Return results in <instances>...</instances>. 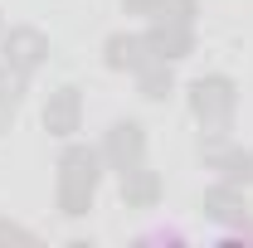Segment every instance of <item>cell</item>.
Wrapping results in <instances>:
<instances>
[{
	"instance_id": "9",
	"label": "cell",
	"mask_w": 253,
	"mask_h": 248,
	"mask_svg": "<svg viewBox=\"0 0 253 248\" xmlns=\"http://www.w3.org/2000/svg\"><path fill=\"white\" fill-rule=\"evenodd\" d=\"M122 200H126V209H151V205L161 200V175L146 170V165L122 170Z\"/></svg>"
},
{
	"instance_id": "10",
	"label": "cell",
	"mask_w": 253,
	"mask_h": 248,
	"mask_svg": "<svg viewBox=\"0 0 253 248\" xmlns=\"http://www.w3.org/2000/svg\"><path fill=\"white\" fill-rule=\"evenodd\" d=\"M20 97H25V73L10 68V63H0V136L10 131V122H15Z\"/></svg>"
},
{
	"instance_id": "6",
	"label": "cell",
	"mask_w": 253,
	"mask_h": 248,
	"mask_svg": "<svg viewBox=\"0 0 253 248\" xmlns=\"http://www.w3.org/2000/svg\"><path fill=\"white\" fill-rule=\"evenodd\" d=\"M78 122H83V97H78V88L49 93V102H44V131L49 136H73Z\"/></svg>"
},
{
	"instance_id": "12",
	"label": "cell",
	"mask_w": 253,
	"mask_h": 248,
	"mask_svg": "<svg viewBox=\"0 0 253 248\" xmlns=\"http://www.w3.org/2000/svg\"><path fill=\"white\" fill-rule=\"evenodd\" d=\"M200 15V0H156L151 20H166V25H195Z\"/></svg>"
},
{
	"instance_id": "8",
	"label": "cell",
	"mask_w": 253,
	"mask_h": 248,
	"mask_svg": "<svg viewBox=\"0 0 253 248\" xmlns=\"http://www.w3.org/2000/svg\"><path fill=\"white\" fill-rule=\"evenodd\" d=\"M146 39H151V54H156V59H166V63L185 59L190 49H195V30H190V25H166V20H156Z\"/></svg>"
},
{
	"instance_id": "1",
	"label": "cell",
	"mask_w": 253,
	"mask_h": 248,
	"mask_svg": "<svg viewBox=\"0 0 253 248\" xmlns=\"http://www.w3.org/2000/svg\"><path fill=\"white\" fill-rule=\"evenodd\" d=\"M102 165V151H88V146H68L59 161V209L68 219L88 214L93 209V190H97V170Z\"/></svg>"
},
{
	"instance_id": "13",
	"label": "cell",
	"mask_w": 253,
	"mask_h": 248,
	"mask_svg": "<svg viewBox=\"0 0 253 248\" xmlns=\"http://www.w3.org/2000/svg\"><path fill=\"white\" fill-rule=\"evenodd\" d=\"M0 244H34V234L20 229V224H5V219H0Z\"/></svg>"
},
{
	"instance_id": "3",
	"label": "cell",
	"mask_w": 253,
	"mask_h": 248,
	"mask_svg": "<svg viewBox=\"0 0 253 248\" xmlns=\"http://www.w3.org/2000/svg\"><path fill=\"white\" fill-rule=\"evenodd\" d=\"M102 161H107L117 175L131 170V165H141V161H146V131H141V122H112V126H107Z\"/></svg>"
},
{
	"instance_id": "4",
	"label": "cell",
	"mask_w": 253,
	"mask_h": 248,
	"mask_svg": "<svg viewBox=\"0 0 253 248\" xmlns=\"http://www.w3.org/2000/svg\"><path fill=\"white\" fill-rule=\"evenodd\" d=\"M0 54H5V63H10V68H20V73L30 78L34 68L49 59V39L34 30V25H15V30L5 34V49H0Z\"/></svg>"
},
{
	"instance_id": "11",
	"label": "cell",
	"mask_w": 253,
	"mask_h": 248,
	"mask_svg": "<svg viewBox=\"0 0 253 248\" xmlns=\"http://www.w3.org/2000/svg\"><path fill=\"white\" fill-rule=\"evenodd\" d=\"M136 88H141V97H151V102L170 97V88H175V78H170V63H166V59H151L141 73H136Z\"/></svg>"
},
{
	"instance_id": "7",
	"label": "cell",
	"mask_w": 253,
	"mask_h": 248,
	"mask_svg": "<svg viewBox=\"0 0 253 248\" xmlns=\"http://www.w3.org/2000/svg\"><path fill=\"white\" fill-rule=\"evenodd\" d=\"M200 209L210 219H219V224H244L249 219V200H244V190L234 185H214V190H205V200H200Z\"/></svg>"
},
{
	"instance_id": "5",
	"label": "cell",
	"mask_w": 253,
	"mask_h": 248,
	"mask_svg": "<svg viewBox=\"0 0 253 248\" xmlns=\"http://www.w3.org/2000/svg\"><path fill=\"white\" fill-rule=\"evenodd\" d=\"M102 59H107V68H117V73H141L156 54H151V39L146 34H112L102 44Z\"/></svg>"
},
{
	"instance_id": "14",
	"label": "cell",
	"mask_w": 253,
	"mask_h": 248,
	"mask_svg": "<svg viewBox=\"0 0 253 248\" xmlns=\"http://www.w3.org/2000/svg\"><path fill=\"white\" fill-rule=\"evenodd\" d=\"M126 5V15H151L156 10V0H122Z\"/></svg>"
},
{
	"instance_id": "2",
	"label": "cell",
	"mask_w": 253,
	"mask_h": 248,
	"mask_svg": "<svg viewBox=\"0 0 253 248\" xmlns=\"http://www.w3.org/2000/svg\"><path fill=\"white\" fill-rule=\"evenodd\" d=\"M234 102H239V88L224 73H205V78L190 83V112H195V122L205 126V136H229Z\"/></svg>"
}]
</instances>
